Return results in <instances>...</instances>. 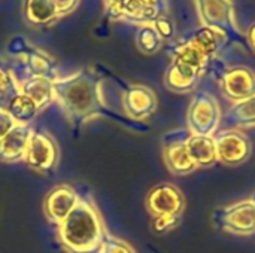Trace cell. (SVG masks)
Returning a JSON list of instances; mask_svg holds the SVG:
<instances>
[{
	"label": "cell",
	"instance_id": "obj_3",
	"mask_svg": "<svg viewBox=\"0 0 255 253\" xmlns=\"http://www.w3.org/2000/svg\"><path fill=\"white\" fill-rule=\"evenodd\" d=\"M194 3L202 19V25L223 31L229 37V42L245 43V36L236 24L232 0H194Z\"/></svg>",
	"mask_w": 255,
	"mask_h": 253
},
{
	"label": "cell",
	"instance_id": "obj_17",
	"mask_svg": "<svg viewBox=\"0 0 255 253\" xmlns=\"http://www.w3.org/2000/svg\"><path fill=\"white\" fill-rule=\"evenodd\" d=\"M45 207L49 219L63 222L70 215V212L76 207V195L70 188L60 186L48 195Z\"/></svg>",
	"mask_w": 255,
	"mask_h": 253
},
{
	"label": "cell",
	"instance_id": "obj_15",
	"mask_svg": "<svg viewBox=\"0 0 255 253\" xmlns=\"http://www.w3.org/2000/svg\"><path fill=\"white\" fill-rule=\"evenodd\" d=\"M31 131L24 125H15L3 139H0V160L15 161L25 157Z\"/></svg>",
	"mask_w": 255,
	"mask_h": 253
},
{
	"label": "cell",
	"instance_id": "obj_25",
	"mask_svg": "<svg viewBox=\"0 0 255 253\" xmlns=\"http://www.w3.org/2000/svg\"><path fill=\"white\" fill-rule=\"evenodd\" d=\"M155 31L158 33V36L161 37V40H170L175 37L176 34V27H175V22L172 21V18H169L167 15H161L158 16L152 24H151Z\"/></svg>",
	"mask_w": 255,
	"mask_h": 253
},
{
	"label": "cell",
	"instance_id": "obj_33",
	"mask_svg": "<svg viewBox=\"0 0 255 253\" xmlns=\"http://www.w3.org/2000/svg\"><path fill=\"white\" fill-rule=\"evenodd\" d=\"M251 200H253V201H254V203H255V194H254V195H253V197H251Z\"/></svg>",
	"mask_w": 255,
	"mask_h": 253
},
{
	"label": "cell",
	"instance_id": "obj_23",
	"mask_svg": "<svg viewBox=\"0 0 255 253\" xmlns=\"http://www.w3.org/2000/svg\"><path fill=\"white\" fill-rule=\"evenodd\" d=\"M15 121L18 122H27L30 121L36 113H37V106L34 104V101L27 97L25 94H22L21 91L18 94H15L10 101L7 103L6 109H4Z\"/></svg>",
	"mask_w": 255,
	"mask_h": 253
},
{
	"label": "cell",
	"instance_id": "obj_2",
	"mask_svg": "<svg viewBox=\"0 0 255 253\" xmlns=\"http://www.w3.org/2000/svg\"><path fill=\"white\" fill-rule=\"evenodd\" d=\"M61 240L76 252H85L94 248L100 239V222L84 203L76 206L61 222Z\"/></svg>",
	"mask_w": 255,
	"mask_h": 253
},
{
	"label": "cell",
	"instance_id": "obj_20",
	"mask_svg": "<svg viewBox=\"0 0 255 253\" xmlns=\"http://www.w3.org/2000/svg\"><path fill=\"white\" fill-rule=\"evenodd\" d=\"M24 18L31 25H48L58 19L52 0H24Z\"/></svg>",
	"mask_w": 255,
	"mask_h": 253
},
{
	"label": "cell",
	"instance_id": "obj_32",
	"mask_svg": "<svg viewBox=\"0 0 255 253\" xmlns=\"http://www.w3.org/2000/svg\"><path fill=\"white\" fill-rule=\"evenodd\" d=\"M9 79H10V73H7L4 69L0 67V88L4 86V85L9 82Z\"/></svg>",
	"mask_w": 255,
	"mask_h": 253
},
{
	"label": "cell",
	"instance_id": "obj_8",
	"mask_svg": "<svg viewBox=\"0 0 255 253\" xmlns=\"http://www.w3.org/2000/svg\"><path fill=\"white\" fill-rule=\"evenodd\" d=\"M190 136L191 133L185 130H179L167 136V143L164 145V160L169 170L175 174H188L197 169L187 151V140Z\"/></svg>",
	"mask_w": 255,
	"mask_h": 253
},
{
	"label": "cell",
	"instance_id": "obj_29",
	"mask_svg": "<svg viewBox=\"0 0 255 253\" xmlns=\"http://www.w3.org/2000/svg\"><path fill=\"white\" fill-rule=\"evenodd\" d=\"M105 1H106L108 10L111 12V16H112V18H118L120 10H121L123 4H124L127 0H105Z\"/></svg>",
	"mask_w": 255,
	"mask_h": 253
},
{
	"label": "cell",
	"instance_id": "obj_21",
	"mask_svg": "<svg viewBox=\"0 0 255 253\" xmlns=\"http://www.w3.org/2000/svg\"><path fill=\"white\" fill-rule=\"evenodd\" d=\"M19 91L30 97L37 109L43 107L54 98V81L46 78H28L19 85Z\"/></svg>",
	"mask_w": 255,
	"mask_h": 253
},
{
	"label": "cell",
	"instance_id": "obj_22",
	"mask_svg": "<svg viewBox=\"0 0 255 253\" xmlns=\"http://www.w3.org/2000/svg\"><path fill=\"white\" fill-rule=\"evenodd\" d=\"M224 124L232 128L254 127L255 125V95L235 103L224 115Z\"/></svg>",
	"mask_w": 255,
	"mask_h": 253
},
{
	"label": "cell",
	"instance_id": "obj_27",
	"mask_svg": "<svg viewBox=\"0 0 255 253\" xmlns=\"http://www.w3.org/2000/svg\"><path fill=\"white\" fill-rule=\"evenodd\" d=\"M79 1L81 0H52V3H54V6L57 9L58 18L72 13L79 6Z\"/></svg>",
	"mask_w": 255,
	"mask_h": 253
},
{
	"label": "cell",
	"instance_id": "obj_19",
	"mask_svg": "<svg viewBox=\"0 0 255 253\" xmlns=\"http://www.w3.org/2000/svg\"><path fill=\"white\" fill-rule=\"evenodd\" d=\"M170 55H172V60L185 63L194 67L196 70H199L200 73H203L208 69V64L211 61V58L190 39H187L182 43L175 45L170 49Z\"/></svg>",
	"mask_w": 255,
	"mask_h": 253
},
{
	"label": "cell",
	"instance_id": "obj_5",
	"mask_svg": "<svg viewBox=\"0 0 255 253\" xmlns=\"http://www.w3.org/2000/svg\"><path fill=\"white\" fill-rule=\"evenodd\" d=\"M217 149V158L227 167H238L248 161L251 155V142L247 134L236 128L221 130L212 136Z\"/></svg>",
	"mask_w": 255,
	"mask_h": 253
},
{
	"label": "cell",
	"instance_id": "obj_28",
	"mask_svg": "<svg viewBox=\"0 0 255 253\" xmlns=\"http://www.w3.org/2000/svg\"><path fill=\"white\" fill-rule=\"evenodd\" d=\"M15 125L16 122L13 121V118L6 110L0 109V139H3Z\"/></svg>",
	"mask_w": 255,
	"mask_h": 253
},
{
	"label": "cell",
	"instance_id": "obj_9",
	"mask_svg": "<svg viewBox=\"0 0 255 253\" xmlns=\"http://www.w3.org/2000/svg\"><path fill=\"white\" fill-rule=\"evenodd\" d=\"M12 46H15V52L19 54L27 66V70L30 72V78H46L54 81V75H55V67H54V61L51 57H48V54L42 52L40 49L31 46L28 42H25L21 37L13 39V42L10 43Z\"/></svg>",
	"mask_w": 255,
	"mask_h": 253
},
{
	"label": "cell",
	"instance_id": "obj_11",
	"mask_svg": "<svg viewBox=\"0 0 255 253\" xmlns=\"http://www.w3.org/2000/svg\"><path fill=\"white\" fill-rule=\"evenodd\" d=\"M166 0H127L121 7L118 18L143 25L152 24L158 16L166 15Z\"/></svg>",
	"mask_w": 255,
	"mask_h": 253
},
{
	"label": "cell",
	"instance_id": "obj_4",
	"mask_svg": "<svg viewBox=\"0 0 255 253\" xmlns=\"http://www.w3.org/2000/svg\"><path fill=\"white\" fill-rule=\"evenodd\" d=\"M187 119L191 134L214 136L223 119L217 98L206 91L196 92L188 107Z\"/></svg>",
	"mask_w": 255,
	"mask_h": 253
},
{
	"label": "cell",
	"instance_id": "obj_31",
	"mask_svg": "<svg viewBox=\"0 0 255 253\" xmlns=\"http://www.w3.org/2000/svg\"><path fill=\"white\" fill-rule=\"evenodd\" d=\"M106 253H131V251H130L126 245H123V243L111 242V243L108 245Z\"/></svg>",
	"mask_w": 255,
	"mask_h": 253
},
{
	"label": "cell",
	"instance_id": "obj_1",
	"mask_svg": "<svg viewBox=\"0 0 255 253\" xmlns=\"http://www.w3.org/2000/svg\"><path fill=\"white\" fill-rule=\"evenodd\" d=\"M54 94L64 104L66 110L76 118L93 115L102 107L100 79L87 69L69 78L55 79Z\"/></svg>",
	"mask_w": 255,
	"mask_h": 253
},
{
	"label": "cell",
	"instance_id": "obj_16",
	"mask_svg": "<svg viewBox=\"0 0 255 253\" xmlns=\"http://www.w3.org/2000/svg\"><path fill=\"white\" fill-rule=\"evenodd\" d=\"M187 151L196 167L208 169V167H212L218 161L215 142L212 136L191 134L187 140Z\"/></svg>",
	"mask_w": 255,
	"mask_h": 253
},
{
	"label": "cell",
	"instance_id": "obj_7",
	"mask_svg": "<svg viewBox=\"0 0 255 253\" xmlns=\"http://www.w3.org/2000/svg\"><path fill=\"white\" fill-rule=\"evenodd\" d=\"M218 81L224 95L235 103L255 95V73L247 66L227 67Z\"/></svg>",
	"mask_w": 255,
	"mask_h": 253
},
{
	"label": "cell",
	"instance_id": "obj_18",
	"mask_svg": "<svg viewBox=\"0 0 255 253\" xmlns=\"http://www.w3.org/2000/svg\"><path fill=\"white\" fill-rule=\"evenodd\" d=\"M188 39L193 40L209 58H214L229 43V37L223 31L208 25L199 27Z\"/></svg>",
	"mask_w": 255,
	"mask_h": 253
},
{
	"label": "cell",
	"instance_id": "obj_14",
	"mask_svg": "<svg viewBox=\"0 0 255 253\" xmlns=\"http://www.w3.org/2000/svg\"><path fill=\"white\" fill-rule=\"evenodd\" d=\"M200 76L202 73L196 70L194 67L181 61L172 60V64L169 66L164 75V84L169 89L175 92H188L194 89Z\"/></svg>",
	"mask_w": 255,
	"mask_h": 253
},
{
	"label": "cell",
	"instance_id": "obj_10",
	"mask_svg": "<svg viewBox=\"0 0 255 253\" xmlns=\"http://www.w3.org/2000/svg\"><path fill=\"white\" fill-rule=\"evenodd\" d=\"M148 209L154 216L181 215L184 210V197L181 191L169 183L154 188L148 195Z\"/></svg>",
	"mask_w": 255,
	"mask_h": 253
},
{
	"label": "cell",
	"instance_id": "obj_26",
	"mask_svg": "<svg viewBox=\"0 0 255 253\" xmlns=\"http://www.w3.org/2000/svg\"><path fill=\"white\" fill-rule=\"evenodd\" d=\"M178 222H179L178 215H161V216H155V219L152 222V228L155 233L163 234V233L172 230Z\"/></svg>",
	"mask_w": 255,
	"mask_h": 253
},
{
	"label": "cell",
	"instance_id": "obj_6",
	"mask_svg": "<svg viewBox=\"0 0 255 253\" xmlns=\"http://www.w3.org/2000/svg\"><path fill=\"white\" fill-rule=\"evenodd\" d=\"M214 222L221 230H227L233 234L250 236L255 233V203L244 200L229 207L218 209L214 216Z\"/></svg>",
	"mask_w": 255,
	"mask_h": 253
},
{
	"label": "cell",
	"instance_id": "obj_13",
	"mask_svg": "<svg viewBox=\"0 0 255 253\" xmlns=\"http://www.w3.org/2000/svg\"><path fill=\"white\" fill-rule=\"evenodd\" d=\"M124 107L128 115L142 119L155 110L157 107L155 94L143 85L130 86L124 95Z\"/></svg>",
	"mask_w": 255,
	"mask_h": 253
},
{
	"label": "cell",
	"instance_id": "obj_30",
	"mask_svg": "<svg viewBox=\"0 0 255 253\" xmlns=\"http://www.w3.org/2000/svg\"><path fill=\"white\" fill-rule=\"evenodd\" d=\"M245 43L255 54V21L248 27V31L245 33Z\"/></svg>",
	"mask_w": 255,
	"mask_h": 253
},
{
	"label": "cell",
	"instance_id": "obj_24",
	"mask_svg": "<svg viewBox=\"0 0 255 253\" xmlns=\"http://www.w3.org/2000/svg\"><path fill=\"white\" fill-rule=\"evenodd\" d=\"M134 43L142 54L152 55L158 52L163 46V40L151 24H143L137 28Z\"/></svg>",
	"mask_w": 255,
	"mask_h": 253
},
{
	"label": "cell",
	"instance_id": "obj_12",
	"mask_svg": "<svg viewBox=\"0 0 255 253\" xmlns=\"http://www.w3.org/2000/svg\"><path fill=\"white\" fill-rule=\"evenodd\" d=\"M58 158L55 143L46 134H33L30 137L25 160L34 170H51Z\"/></svg>",
	"mask_w": 255,
	"mask_h": 253
}]
</instances>
